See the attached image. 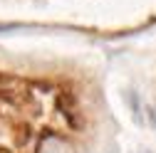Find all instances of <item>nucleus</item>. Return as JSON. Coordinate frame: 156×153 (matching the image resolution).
Wrapping results in <instances>:
<instances>
[{
    "label": "nucleus",
    "mask_w": 156,
    "mask_h": 153,
    "mask_svg": "<svg viewBox=\"0 0 156 153\" xmlns=\"http://www.w3.org/2000/svg\"><path fill=\"white\" fill-rule=\"evenodd\" d=\"M146 111H149V119H151V121H154V124H156V109H154V106H149V109H146Z\"/></svg>",
    "instance_id": "f03ea898"
},
{
    "label": "nucleus",
    "mask_w": 156,
    "mask_h": 153,
    "mask_svg": "<svg viewBox=\"0 0 156 153\" xmlns=\"http://www.w3.org/2000/svg\"><path fill=\"white\" fill-rule=\"evenodd\" d=\"M37 153H74V148L62 141V138H57V136H50L40 143V148H37Z\"/></svg>",
    "instance_id": "f257e3e1"
}]
</instances>
